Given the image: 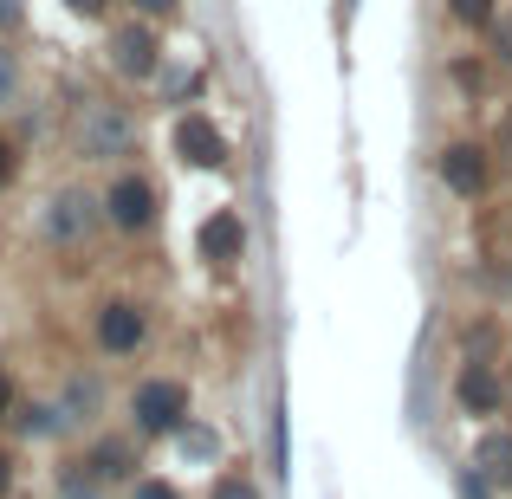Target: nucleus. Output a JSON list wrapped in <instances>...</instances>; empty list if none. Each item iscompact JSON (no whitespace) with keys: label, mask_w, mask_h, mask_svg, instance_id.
I'll return each mask as SVG.
<instances>
[{"label":"nucleus","mask_w":512,"mask_h":499,"mask_svg":"<svg viewBox=\"0 0 512 499\" xmlns=\"http://www.w3.org/2000/svg\"><path fill=\"white\" fill-rule=\"evenodd\" d=\"M130 415H137L143 435H182L188 428V389L169 383V376H150V383L130 396Z\"/></svg>","instance_id":"1"},{"label":"nucleus","mask_w":512,"mask_h":499,"mask_svg":"<svg viewBox=\"0 0 512 499\" xmlns=\"http://www.w3.org/2000/svg\"><path fill=\"white\" fill-rule=\"evenodd\" d=\"M104 221L124 227V234H143V227L156 221V188L143 182V175H117L111 195H104Z\"/></svg>","instance_id":"2"},{"label":"nucleus","mask_w":512,"mask_h":499,"mask_svg":"<svg viewBox=\"0 0 512 499\" xmlns=\"http://www.w3.org/2000/svg\"><path fill=\"white\" fill-rule=\"evenodd\" d=\"M175 156H182V163H195V169H221L227 163V137L214 130V117L188 111L182 124H175Z\"/></svg>","instance_id":"3"},{"label":"nucleus","mask_w":512,"mask_h":499,"mask_svg":"<svg viewBox=\"0 0 512 499\" xmlns=\"http://www.w3.org/2000/svg\"><path fill=\"white\" fill-rule=\"evenodd\" d=\"M143 331H150L143 325V305H130V299H111L98 312V344L111 350V357H130V350L143 344Z\"/></svg>","instance_id":"4"},{"label":"nucleus","mask_w":512,"mask_h":499,"mask_svg":"<svg viewBox=\"0 0 512 499\" xmlns=\"http://www.w3.org/2000/svg\"><path fill=\"white\" fill-rule=\"evenodd\" d=\"M156 33L150 26H117L111 33V59H117V72L124 78H156Z\"/></svg>","instance_id":"5"},{"label":"nucleus","mask_w":512,"mask_h":499,"mask_svg":"<svg viewBox=\"0 0 512 499\" xmlns=\"http://www.w3.org/2000/svg\"><path fill=\"white\" fill-rule=\"evenodd\" d=\"M441 182H448L454 195H480V188H487V150H474V143H454V150L441 156Z\"/></svg>","instance_id":"6"},{"label":"nucleus","mask_w":512,"mask_h":499,"mask_svg":"<svg viewBox=\"0 0 512 499\" xmlns=\"http://www.w3.org/2000/svg\"><path fill=\"white\" fill-rule=\"evenodd\" d=\"M240 247H247V234H240V221H234L227 208L201 221V260H208V266H227V260H240Z\"/></svg>","instance_id":"7"},{"label":"nucleus","mask_w":512,"mask_h":499,"mask_svg":"<svg viewBox=\"0 0 512 499\" xmlns=\"http://www.w3.org/2000/svg\"><path fill=\"white\" fill-rule=\"evenodd\" d=\"M454 402H461L467 415H493L500 409V376H493L487 363H467L461 383H454Z\"/></svg>","instance_id":"8"},{"label":"nucleus","mask_w":512,"mask_h":499,"mask_svg":"<svg viewBox=\"0 0 512 499\" xmlns=\"http://www.w3.org/2000/svg\"><path fill=\"white\" fill-rule=\"evenodd\" d=\"M474 474L487 480L493 493H512V435H487L474 448Z\"/></svg>","instance_id":"9"},{"label":"nucleus","mask_w":512,"mask_h":499,"mask_svg":"<svg viewBox=\"0 0 512 499\" xmlns=\"http://www.w3.org/2000/svg\"><path fill=\"white\" fill-rule=\"evenodd\" d=\"M46 227L59 240H78L91 227V208H85V195H78V188H65V195H52V214H46Z\"/></svg>","instance_id":"10"},{"label":"nucleus","mask_w":512,"mask_h":499,"mask_svg":"<svg viewBox=\"0 0 512 499\" xmlns=\"http://www.w3.org/2000/svg\"><path fill=\"white\" fill-rule=\"evenodd\" d=\"M85 467H91V480H124L130 467H137V454H130V441H111V435H104L98 448H91Z\"/></svg>","instance_id":"11"},{"label":"nucleus","mask_w":512,"mask_h":499,"mask_svg":"<svg viewBox=\"0 0 512 499\" xmlns=\"http://www.w3.org/2000/svg\"><path fill=\"white\" fill-rule=\"evenodd\" d=\"M448 13H454L461 26H487V20H493V0H448Z\"/></svg>","instance_id":"12"},{"label":"nucleus","mask_w":512,"mask_h":499,"mask_svg":"<svg viewBox=\"0 0 512 499\" xmlns=\"http://www.w3.org/2000/svg\"><path fill=\"white\" fill-rule=\"evenodd\" d=\"M208 499H260V487H253V480H240V474H227V480H214Z\"/></svg>","instance_id":"13"},{"label":"nucleus","mask_w":512,"mask_h":499,"mask_svg":"<svg viewBox=\"0 0 512 499\" xmlns=\"http://www.w3.org/2000/svg\"><path fill=\"white\" fill-rule=\"evenodd\" d=\"M13 169H20V156H13V143H7V137H0V188H7V182H13Z\"/></svg>","instance_id":"14"},{"label":"nucleus","mask_w":512,"mask_h":499,"mask_svg":"<svg viewBox=\"0 0 512 499\" xmlns=\"http://www.w3.org/2000/svg\"><path fill=\"white\" fill-rule=\"evenodd\" d=\"M137 499H182V493H175V487H163V480H143V487H137Z\"/></svg>","instance_id":"15"},{"label":"nucleus","mask_w":512,"mask_h":499,"mask_svg":"<svg viewBox=\"0 0 512 499\" xmlns=\"http://www.w3.org/2000/svg\"><path fill=\"white\" fill-rule=\"evenodd\" d=\"M182 448H188V454H208V448H214V441H208V435H201V428H182Z\"/></svg>","instance_id":"16"},{"label":"nucleus","mask_w":512,"mask_h":499,"mask_svg":"<svg viewBox=\"0 0 512 499\" xmlns=\"http://www.w3.org/2000/svg\"><path fill=\"white\" fill-rule=\"evenodd\" d=\"M7 98H13V59L0 52V104H7Z\"/></svg>","instance_id":"17"},{"label":"nucleus","mask_w":512,"mask_h":499,"mask_svg":"<svg viewBox=\"0 0 512 499\" xmlns=\"http://www.w3.org/2000/svg\"><path fill=\"white\" fill-rule=\"evenodd\" d=\"M7 409H13V383H7V370H0V422H7Z\"/></svg>","instance_id":"18"},{"label":"nucleus","mask_w":512,"mask_h":499,"mask_svg":"<svg viewBox=\"0 0 512 499\" xmlns=\"http://www.w3.org/2000/svg\"><path fill=\"white\" fill-rule=\"evenodd\" d=\"M65 7H72V13H85V20H91V13H104V0H65Z\"/></svg>","instance_id":"19"},{"label":"nucleus","mask_w":512,"mask_h":499,"mask_svg":"<svg viewBox=\"0 0 512 499\" xmlns=\"http://www.w3.org/2000/svg\"><path fill=\"white\" fill-rule=\"evenodd\" d=\"M7 480H13V461H7V448H0V499H7Z\"/></svg>","instance_id":"20"},{"label":"nucleus","mask_w":512,"mask_h":499,"mask_svg":"<svg viewBox=\"0 0 512 499\" xmlns=\"http://www.w3.org/2000/svg\"><path fill=\"white\" fill-rule=\"evenodd\" d=\"M500 59H506V65H512V20H506V26H500Z\"/></svg>","instance_id":"21"},{"label":"nucleus","mask_w":512,"mask_h":499,"mask_svg":"<svg viewBox=\"0 0 512 499\" xmlns=\"http://www.w3.org/2000/svg\"><path fill=\"white\" fill-rule=\"evenodd\" d=\"M467 499H487V480L480 474H467Z\"/></svg>","instance_id":"22"},{"label":"nucleus","mask_w":512,"mask_h":499,"mask_svg":"<svg viewBox=\"0 0 512 499\" xmlns=\"http://www.w3.org/2000/svg\"><path fill=\"white\" fill-rule=\"evenodd\" d=\"M137 7H143V13H169L175 0H137Z\"/></svg>","instance_id":"23"}]
</instances>
